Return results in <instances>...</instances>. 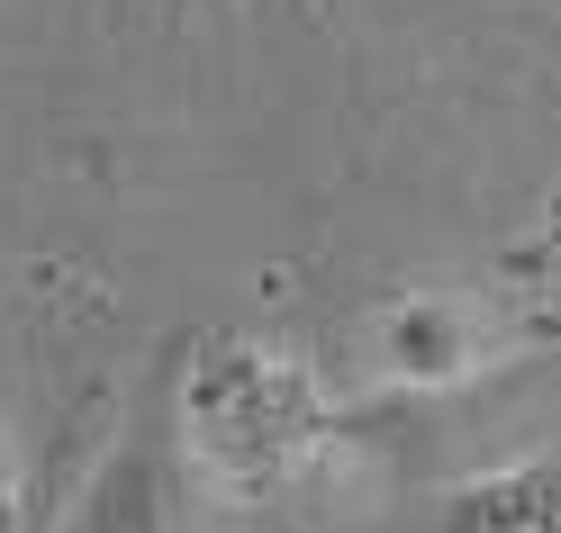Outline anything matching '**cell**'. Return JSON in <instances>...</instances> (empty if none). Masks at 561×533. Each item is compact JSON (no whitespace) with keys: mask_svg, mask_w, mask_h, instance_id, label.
I'll use <instances>...</instances> for the list:
<instances>
[{"mask_svg":"<svg viewBox=\"0 0 561 533\" xmlns=\"http://www.w3.org/2000/svg\"><path fill=\"white\" fill-rule=\"evenodd\" d=\"M426 533H561V461L525 452V461H489V471L453 479Z\"/></svg>","mask_w":561,"mask_h":533,"instance_id":"277c9868","label":"cell"},{"mask_svg":"<svg viewBox=\"0 0 561 533\" xmlns=\"http://www.w3.org/2000/svg\"><path fill=\"white\" fill-rule=\"evenodd\" d=\"M64 533H182V452L136 434L82 479Z\"/></svg>","mask_w":561,"mask_h":533,"instance_id":"3957f363","label":"cell"},{"mask_svg":"<svg viewBox=\"0 0 561 533\" xmlns=\"http://www.w3.org/2000/svg\"><path fill=\"white\" fill-rule=\"evenodd\" d=\"M182 461H199L227 488H280L327 452L335 389L318 362L263 335H199L182 362Z\"/></svg>","mask_w":561,"mask_h":533,"instance_id":"6da1fadb","label":"cell"},{"mask_svg":"<svg viewBox=\"0 0 561 533\" xmlns=\"http://www.w3.org/2000/svg\"><path fill=\"white\" fill-rule=\"evenodd\" d=\"M499 335L489 316L453 290H399L363 316V362L399 389H453V380H480Z\"/></svg>","mask_w":561,"mask_h":533,"instance_id":"7a4b0ae2","label":"cell"}]
</instances>
